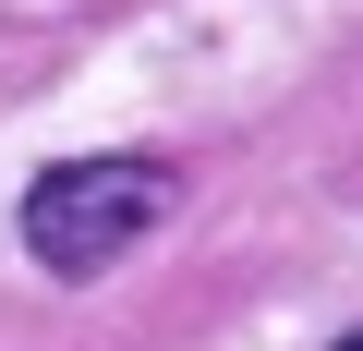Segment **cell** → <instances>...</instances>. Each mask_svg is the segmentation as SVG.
I'll use <instances>...</instances> for the list:
<instances>
[{
	"label": "cell",
	"instance_id": "cell-1",
	"mask_svg": "<svg viewBox=\"0 0 363 351\" xmlns=\"http://www.w3.org/2000/svg\"><path fill=\"white\" fill-rule=\"evenodd\" d=\"M169 206H182V182H169L157 157H61V169L25 182L13 230H25V255H37L49 279H109Z\"/></svg>",
	"mask_w": 363,
	"mask_h": 351
},
{
	"label": "cell",
	"instance_id": "cell-2",
	"mask_svg": "<svg viewBox=\"0 0 363 351\" xmlns=\"http://www.w3.org/2000/svg\"><path fill=\"white\" fill-rule=\"evenodd\" d=\"M339 351H363V327H351V339H339Z\"/></svg>",
	"mask_w": 363,
	"mask_h": 351
}]
</instances>
